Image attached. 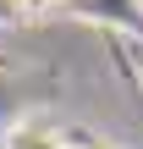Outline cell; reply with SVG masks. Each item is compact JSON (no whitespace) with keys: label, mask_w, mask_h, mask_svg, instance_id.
I'll return each mask as SVG.
<instances>
[{"label":"cell","mask_w":143,"mask_h":149,"mask_svg":"<svg viewBox=\"0 0 143 149\" xmlns=\"http://www.w3.org/2000/svg\"><path fill=\"white\" fill-rule=\"evenodd\" d=\"M138 77H143V61H138Z\"/></svg>","instance_id":"277c9868"},{"label":"cell","mask_w":143,"mask_h":149,"mask_svg":"<svg viewBox=\"0 0 143 149\" xmlns=\"http://www.w3.org/2000/svg\"><path fill=\"white\" fill-rule=\"evenodd\" d=\"M88 149H116V144H88Z\"/></svg>","instance_id":"3957f363"},{"label":"cell","mask_w":143,"mask_h":149,"mask_svg":"<svg viewBox=\"0 0 143 149\" xmlns=\"http://www.w3.org/2000/svg\"><path fill=\"white\" fill-rule=\"evenodd\" d=\"M61 0H6V11L0 17H44V11H55Z\"/></svg>","instance_id":"7a4b0ae2"},{"label":"cell","mask_w":143,"mask_h":149,"mask_svg":"<svg viewBox=\"0 0 143 149\" xmlns=\"http://www.w3.org/2000/svg\"><path fill=\"white\" fill-rule=\"evenodd\" d=\"M6 149H66V144H61L55 133H44V127H17Z\"/></svg>","instance_id":"6da1fadb"}]
</instances>
